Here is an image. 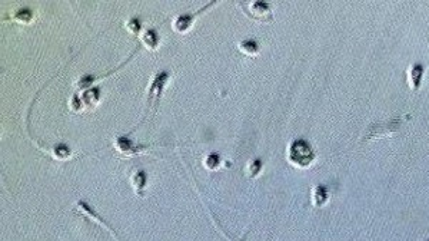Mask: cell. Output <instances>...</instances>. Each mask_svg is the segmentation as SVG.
Wrapping results in <instances>:
<instances>
[{"mask_svg":"<svg viewBox=\"0 0 429 241\" xmlns=\"http://www.w3.org/2000/svg\"><path fill=\"white\" fill-rule=\"evenodd\" d=\"M406 116H395V118H389V119H385V121L375 122V124L369 125L366 128V131L362 135V139H365V141L379 139V138H384V136L398 132L403 126V124L406 122V119H408Z\"/></svg>","mask_w":429,"mask_h":241,"instance_id":"obj_1","label":"cell"},{"mask_svg":"<svg viewBox=\"0 0 429 241\" xmlns=\"http://www.w3.org/2000/svg\"><path fill=\"white\" fill-rule=\"evenodd\" d=\"M315 151L311 143L303 139H296L289 145L288 150V160L290 164L299 168H308L315 161Z\"/></svg>","mask_w":429,"mask_h":241,"instance_id":"obj_2","label":"cell"},{"mask_svg":"<svg viewBox=\"0 0 429 241\" xmlns=\"http://www.w3.org/2000/svg\"><path fill=\"white\" fill-rule=\"evenodd\" d=\"M425 76V66L419 62H412L406 69V82L412 92H418Z\"/></svg>","mask_w":429,"mask_h":241,"instance_id":"obj_3","label":"cell"},{"mask_svg":"<svg viewBox=\"0 0 429 241\" xmlns=\"http://www.w3.org/2000/svg\"><path fill=\"white\" fill-rule=\"evenodd\" d=\"M245 12L251 18L259 22H269L272 20V10L271 6L265 2H252L245 8Z\"/></svg>","mask_w":429,"mask_h":241,"instance_id":"obj_4","label":"cell"},{"mask_svg":"<svg viewBox=\"0 0 429 241\" xmlns=\"http://www.w3.org/2000/svg\"><path fill=\"white\" fill-rule=\"evenodd\" d=\"M329 200V191L325 185H316L312 188V204L316 208H322Z\"/></svg>","mask_w":429,"mask_h":241,"instance_id":"obj_5","label":"cell"},{"mask_svg":"<svg viewBox=\"0 0 429 241\" xmlns=\"http://www.w3.org/2000/svg\"><path fill=\"white\" fill-rule=\"evenodd\" d=\"M116 148L122 152V154H125V155H135V154L142 152L145 150V147L135 145V143L131 142V141L126 139V138H117V139H116Z\"/></svg>","mask_w":429,"mask_h":241,"instance_id":"obj_6","label":"cell"},{"mask_svg":"<svg viewBox=\"0 0 429 241\" xmlns=\"http://www.w3.org/2000/svg\"><path fill=\"white\" fill-rule=\"evenodd\" d=\"M131 181L135 192H136L138 196H140V194H142V189L145 188V184H146V175H145V172H143V171H138V172L132 177Z\"/></svg>","mask_w":429,"mask_h":241,"instance_id":"obj_7","label":"cell"},{"mask_svg":"<svg viewBox=\"0 0 429 241\" xmlns=\"http://www.w3.org/2000/svg\"><path fill=\"white\" fill-rule=\"evenodd\" d=\"M142 42L150 51L156 49V46H158V35H156V32L152 30V29H148L142 36Z\"/></svg>","mask_w":429,"mask_h":241,"instance_id":"obj_8","label":"cell"},{"mask_svg":"<svg viewBox=\"0 0 429 241\" xmlns=\"http://www.w3.org/2000/svg\"><path fill=\"white\" fill-rule=\"evenodd\" d=\"M239 49L246 55H256L259 52V45L252 39H248V40H243V42L239 43Z\"/></svg>","mask_w":429,"mask_h":241,"instance_id":"obj_9","label":"cell"},{"mask_svg":"<svg viewBox=\"0 0 429 241\" xmlns=\"http://www.w3.org/2000/svg\"><path fill=\"white\" fill-rule=\"evenodd\" d=\"M262 171V162L259 160H254L251 162H248V165L245 167V172L249 177H256L259 175V172Z\"/></svg>","mask_w":429,"mask_h":241,"instance_id":"obj_10","label":"cell"},{"mask_svg":"<svg viewBox=\"0 0 429 241\" xmlns=\"http://www.w3.org/2000/svg\"><path fill=\"white\" fill-rule=\"evenodd\" d=\"M220 165V158L218 154H209L205 160V167L208 170H216Z\"/></svg>","mask_w":429,"mask_h":241,"instance_id":"obj_11","label":"cell"},{"mask_svg":"<svg viewBox=\"0 0 429 241\" xmlns=\"http://www.w3.org/2000/svg\"><path fill=\"white\" fill-rule=\"evenodd\" d=\"M97 99H99V90L97 89H92V90H88V92H85L83 93V105L85 104H88V105H95L97 102Z\"/></svg>","mask_w":429,"mask_h":241,"instance_id":"obj_12","label":"cell"},{"mask_svg":"<svg viewBox=\"0 0 429 241\" xmlns=\"http://www.w3.org/2000/svg\"><path fill=\"white\" fill-rule=\"evenodd\" d=\"M32 18H33V13L30 12V10H20V12H18V15H16V20L18 22H20V23H29L30 20H32Z\"/></svg>","mask_w":429,"mask_h":241,"instance_id":"obj_13","label":"cell"},{"mask_svg":"<svg viewBox=\"0 0 429 241\" xmlns=\"http://www.w3.org/2000/svg\"><path fill=\"white\" fill-rule=\"evenodd\" d=\"M126 26L129 27V30H131V32H133L135 35H138V33H139L140 23H139V20H138V19H132V20H129Z\"/></svg>","mask_w":429,"mask_h":241,"instance_id":"obj_14","label":"cell"},{"mask_svg":"<svg viewBox=\"0 0 429 241\" xmlns=\"http://www.w3.org/2000/svg\"><path fill=\"white\" fill-rule=\"evenodd\" d=\"M425 241H429V240H425Z\"/></svg>","mask_w":429,"mask_h":241,"instance_id":"obj_15","label":"cell"}]
</instances>
